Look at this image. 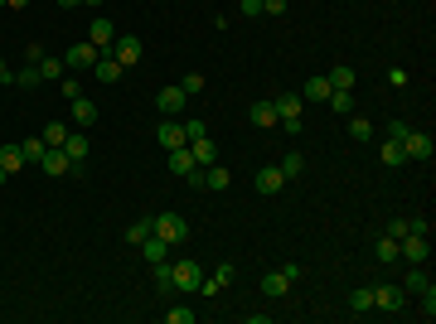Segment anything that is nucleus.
I'll return each mask as SVG.
<instances>
[{"mask_svg": "<svg viewBox=\"0 0 436 324\" xmlns=\"http://www.w3.org/2000/svg\"><path fill=\"white\" fill-rule=\"evenodd\" d=\"M272 107H276V126H286L291 135L305 126V102H300V92H281Z\"/></svg>", "mask_w": 436, "mask_h": 324, "instance_id": "f257e3e1", "label": "nucleus"}, {"mask_svg": "<svg viewBox=\"0 0 436 324\" xmlns=\"http://www.w3.org/2000/svg\"><path fill=\"white\" fill-rule=\"evenodd\" d=\"M427 257H432V242H427L422 233L398 238V262H408V267H427Z\"/></svg>", "mask_w": 436, "mask_h": 324, "instance_id": "f03ea898", "label": "nucleus"}, {"mask_svg": "<svg viewBox=\"0 0 436 324\" xmlns=\"http://www.w3.org/2000/svg\"><path fill=\"white\" fill-rule=\"evenodd\" d=\"M151 223H156V238H165L170 247L190 238V223H185V213H156Z\"/></svg>", "mask_w": 436, "mask_h": 324, "instance_id": "7ed1b4c3", "label": "nucleus"}, {"mask_svg": "<svg viewBox=\"0 0 436 324\" xmlns=\"http://www.w3.org/2000/svg\"><path fill=\"white\" fill-rule=\"evenodd\" d=\"M185 107H190V97H185L180 82H170V87L156 92V111H160V116H185Z\"/></svg>", "mask_w": 436, "mask_h": 324, "instance_id": "20e7f679", "label": "nucleus"}, {"mask_svg": "<svg viewBox=\"0 0 436 324\" xmlns=\"http://www.w3.org/2000/svg\"><path fill=\"white\" fill-rule=\"evenodd\" d=\"M156 145H160V150H180V145H190V140H185V126H180V116H165L160 126H156Z\"/></svg>", "mask_w": 436, "mask_h": 324, "instance_id": "39448f33", "label": "nucleus"}, {"mask_svg": "<svg viewBox=\"0 0 436 324\" xmlns=\"http://www.w3.org/2000/svg\"><path fill=\"white\" fill-rule=\"evenodd\" d=\"M170 276H175V291H199L204 267L199 262H170Z\"/></svg>", "mask_w": 436, "mask_h": 324, "instance_id": "423d86ee", "label": "nucleus"}, {"mask_svg": "<svg viewBox=\"0 0 436 324\" xmlns=\"http://www.w3.org/2000/svg\"><path fill=\"white\" fill-rule=\"evenodd\" d=\"M92 63H97V49H92L87 39H78V44L63 54V68H73V73H92Z\"/></svg>", "mask_w": 436, "mask_h": 324, "instance_id": "0eeeda50", "label": "nucleus"}, {"mask_svg": "<svg viewBox=\"0 0 436 324\" xmlns=\"http://www.w3.org/2000/svg\"><path fill=\"white\" fill-rule=\"evenodd\" d=\"M111 39H116V25H111L107 15H97V20L87 25V44H92L97 54H107V49H111Z\"/></svg>", "mask_w": 436, "mask_h": 324, "instance_id": "6e6552de", "label": "nucleus"}, {"mask_svg": "<svg viewBox=\"0 0 436 324\" xmlns=\"http://www.w3.org/2000/svg\"><path fill=\"white\" fill-rule=\"evenodd\" d=\"M111 54H116V63H121V68H136V63H141V39H131V34L111 39Z\"/></svg>", "mask_w": 436, "mask_h": 324, "instance_id": "1a4fd4ad", "label": "nucleus"}, {"mask_svg": "<svg viewBox=\"0 0 436 324\" xmlns=\"http://www.w3.org/2000/svg\"><path fill=\"white\" fill-rule=\"evenodd\" d=\"M403 150H408V160H432L436 145H432V135H427V131H408V135H403Z\"/></svg>", "mask_w": 436, "mask_h": 324, "instance_id": "9d476101", "label": "nucleus"}, {"mask_svg": "<svg viewBox=\"0 0 436 324\" xmlns=\"http://www.w3.org/2000/svg\"><path fill=\"white\" fill-rule=\"evenodd\" d=\"M39 169H44L49 179H63V174H73V160H68L63 150H44V155H39Z\"/></svg>", "mask_w": 436, "mask_h": 324, "instance_id": "9b49d317", "label": "nucleus"}, {"mask_svg": "<svg viewBox=\"0 0 436 324\" xmlns=\"http://www.w3.org/2000/svg\"><path fill=\"white\" fill-rule=\"evenodd\" d=\"M121 73H126V68H121V63H116V54H97V63H92V78L97 82H121Z\"/></svg>", "mask_w": 436, "mask_h": 324, "instance_id": "f8f14e48", "label": "nucleus"}, {"mask_svg": "<svg viewBox=\"0 0 436 324\" xmlns=\"http://www.w3.org/2000/svg\"><path fill=\"white\" fill-rule=\"evenodd\" d=\"M165 155H170V174H175V179H190L194 169H199L190 145H180V150H165Z\"/></svg>", "mask_w": 436, "mask_h": 324, "instance_id": "ddd939ff", "label": "nucleus"}, {"mask_svg": "<svg viewBox=\"0 0 436 324\" xmlns=\"http://www.w3.org/2000/svg\"><path fill=\"white\" fill-rule=\"evenodd\" d=\"M223 286H233V267H228V262L214 267V276H204V281H199V296H218Z\"/></svg>", "mask_w": 436, "mask_h": 324, "instance_id": "4468645a", "label": "nucleus"}, {"mask_svg": "<svg viewBox=\"0 0 436 324\" xmlns=\"http://www.w3.org/2000/svg\"><path fill=\"white\" fill-rule=\"evenodd\" d=\"M403 286H374V310H403Z\"/></svg>", "mask_w": 436, "mask_h": 324, "instance_id": "2eb2a0df", "label": "nucleus"}, {"mask_svg": "<svg viewBox=\"0 0 436 324\" xmlns=\"http://www.w3.org/2000/svg\"><path fill=\"white\" fill-rule=\"evenodd\" d=\"M92 121H97V102H92V97H73V126L87 131Z\"/></svg>", "mask_w": 436, "mask_h": 324, "instance_id": "dca6fc26", "label": "nucleus"}, {"mask_svg": "<svg viewBox=\"0 0 436 324\" xmlns=\"http://www.w3.org/2000/svg\"><path fill=\"white\" fill-rule=\"evenodd\" d=\"M281 184H286V174H281L276 164H262V169H257V194H276Z\"/></svg>", "mask_w": 436, "mask_h": 324, "instance_id": "f3484780", "label": "nucleus"}, {"mask_svg": "<svg viewBox=\"0 0 436 324\" xmlns=\"http://www.w3.org/2000/svg\"><path fill=\"white\" fill-rule=\"evenodd\" d=\"M190 150H194V164L199 169H209V164H218V145L204 135V140H190Z\"/></svg>", "mask_w": 436, "mask_h": 324, "instance_id": "a211bd4d", "label": "nucleus"}, {"mask_svg": "<svg viewBox=\"0 0 436 324\" xmlns=\"http://www.w3.org/2000/svg\"><path fill=\"white\" fill-rule=\"evenodd\" d=\"M141 257H146L151 267H156V262H170V242H165V238H156V233H151V238L141 242Z\"/></svg>", "mask_w": 436, "mask_h": 324, "instance_id": "6ab92c4d", "label": "nucleus"}, {"mask_svg": "<svg viewBox=\"0 0 436 324\" xmlns=\"http://www.w3.org/2000/svg\"><path fill=\"white\" fill-rule=\"evenodd\" d=\"M63 155L73 160V169H82V155H87V135H82V131H68V140H63Z\"/></svg>", "mask_w": 436, "mask_h": 324, "instance_id": "aec40b11", "label": "nucleus"}, {"mask_svg": "<svg viewBox=\"0 0 436 324\" xmlns=\"http://www.w3.org/2000/svg\"><path fill=\"white\" fill-rule=\"evenodd\" d=\"M286 291H291V281H286V271L276 267V271H267V276H262V296H286Z\"/></svg>", "mask_w": 436, "mask_h": 324, "instance_id": "412c9836", "label": "nucleus"}, {"mask_svg": "<svg viewBox=\"0 0 436 324\" xmlns=\"http://www.w3.org/2000/svg\"><path fill=\"white\" fill-rule=\"evenodd\" d=\"M378 160L388 164V169H398V164H408V150H403V140H383V145H378Z\"/></svg>", "mask_w": 436, "mask_h": 324, "instance_id": "4be33fe9", "label": "nucleus"}, {"mask_svg": "<svg viewBox=\"0 0 436 324\" xmlns=\"http://www.w3.org/2000/svg\"><path fill=\"white\" fill-rule=\"evenodd\" d=\"M151 271H156V296H165V300L180 296V291H175V276H170V262H156Z\"/></svg>", "mask_w": 436, "mask_h": 324, "instance_id": "5701e85b", "label": "nucleus"}, {"mask_svg": "<svg viewBox=\"0 0 436 324\" xmlns=\"http://www.w3.org/2000/svg\"><path fill=\"white\" fill-rule=\"evenodd\" d=\"M25 150H20V145H0V169H5V174H15V169H25Z\"/></svg>", "mask_w": 436, "mask_h": 324, "instance_id": "b1692460", "label": "nucleus"}, {"mask_svg": "<svg viewBox=\"0 0 436 324\" xmlns=\"http://www.w3.org/2000/svg\"><path fill=\"white\" fill-rule=\"evenodd\" d=\"M247 121L267 131V126H276V107H272V102H252V111H247Z\"/></svg>", "mask_w": 436, "mask_h": 324, "instance_id": "393cba45", "label": "nucleus"}, {"mask_svg": "<svg viewBox=\"0 0 436 324\" xmlns=\"http://www.w3.org/2000/svg\"><path fill=\"white\" fill-rule=\"evenodd\" d=\"M276 169H281L286 179H300V174H305V155H300V150H286V155H281V164H276Z\"/></svg>", "mask_w": 436, "mask_h": 324, "instance_id": "a878e982", "label": "nucleus"}, {"mask_svg": "<svg viewBox=\"0 0 436 324\" xmlns=\"http://www.w3.org/2000/svg\"><path fill=\"white\" fill-rule=\"evenodd\" d=\"M349 310H354V315H369V310H374V286H354V291H349Z\"/></svg>", "mask_w": 436, "mask_h": 324, "instance_id": "bb28decb", "label": "nucleus"}, {"mask_svg": "<svg viewBox=\"0 0 436 324\" xmlns=\"http://www.w3.org/2000/svg\"><path fill=\"white\" fill-rule=\"evenodd\" d=\"M325 78H329V87H339V92H354V68H349V63H339V68H329Z\"/></svg>", "mask_w": 436, "mask_h": 324, "instance_id": "cd10ccee", "label": "nucleus"}, {"mask_svg": "<svg viewBox=\"0 0 436 324\" xmlns=\"http://www.w3.org/2000/svg\"><path fill=\"white\" fill-rule=\"evenodd\" d=\"M329 92H334L329 78H310V82H305V92H300V102H325Z\"/></svg>", "mask_w": 436, "mask_h": 324, "instance_id": "c85d7f7f", "label": "nucleus"}, {"mask_svg": "<svg viewBox=\"0 0 436 324\" xmlns=\"http://www.w3.org/2000/svg\"><path fill=\"white\" fill-rule=\"evenodd\" d=\"M151 233H156V223H151V218H136V223H131V228H126L121 238H126V242H131V247H141V242H146V238H151Z\"/></svg>", "mask_w": 436, "mask_h": 324, "instance_id": "c756f323", "label": "nucleus"}, {"mask_svg": "<svg viewBox=\"0 0 436 324\" xmlns=\"http://www.w3.org/2000/svg\"><path fill=\"white\" fill-rule=\"evenodd\" d=\"M228 184H233V174H228L223 164H209V169H204V189H228Z\"/></svg>", "mask_w": 436, "mask_h": 324, "instance_id": "7c9ffc66", "label": "nucleus"}, {"mask_svg": "<svg viewBox=\"0 0 436 324\" xmlns=\"http://www.w3.org/2000/svg\"><path fill=\"white\" fill-rule=\"evenodd\" d=\"M63 140H68V126H63V121H49V126H44V145H49V150H63Z\"/></svg>", "mask_w": 436, "mask_h": 324, "instance_id": "2f4dec72", "label": "nucleus"}, {"mask_svg": "<svg viewBox=\"0 0 436 324\" xmlns=\"http://www.w3.org/2000/svg\"><path fill=\"white\" fill-rule=\"evenodd\" d=\"M374 252H378L383 267H398V238H378V247H374Z\"/></svg>", "mask_w": 436, "mask_h": 324, "instance_id": "473e14b6", "label": "nucleus"}, {"mask_svg": "<svg viewBox=\"0 0 436 324\" xmlns=\"http://www.w3.org/2000/svg\"><path fill=\"white\" fill-rule=\"evenodd\" d=\"M180 126H185V140H204V135H209L204 116H180Z\"/></svg>", "mask_w": 436, "mask_h": 324, "instance_id": "72a5a7b5", "label": "nucleus"}, {"mask_svg": "<svg viewBox=\"0 0 436 324\" xmlns=\"http://www.w3.org/2000/svg\"><path fill=\"white\" fill-rule=\"evenodd\" d=\"M349 135H354V140H374V121H369V116H354V111H349Z\"/></svg>", "mask_w": 436, "mask_h": 324, "instance_id": "f704fd0d", "label": "nucleus"}, {"mask_svg": "<svg viewBox=\"0 0 436 324\" xmlns=\"http://www.w3.org/2000/svg\"><path fill=\"white\" fill-rule=\"evenodd\" d=\"M34 68H39V78H63V58H54V54H44Z\"/></svg>", "mask_w": 436, "mask_h": 324, "instance_id": "c9c22d12", "label": "nucleus"}, {"mask_svg": "<svg viewBox=\"0 0 436 324\" xmlns=\"http://www.w3.org/2000/svg\"><path fill=\"white\" fill-rule=\"evenodd\" d=\"M427 286H432V281H427V271H422V267H412V271H408V281H403V291H412V296H422Z\"/></svg>", "mask_w": 436, "mask_h": 324, "instance_id": "e433bc0d", "label": "nucleus"}, {"mask_svg": "<svg viewBox=\"0 0 436 324\" xmlns=\"http://www.w3.org/2000/svg\"><path fill=\"white\" fill-rule=\"evenodd\" d=\"M325 102H329V107H334V111H339V116H349V111H354V97H349V92H339V87L329 92Z\"/></svg>", "mask_w": 436, "mask_h": 324, "instance_id": "4c0bfd02", "label": "nucleus"}, {"mask_svg": "<svg viewBox=\"0 0 436 324\" xmlns=\"http://www.w3.org/2000/svg\"><path fill=\"white\" fill-rule=\"evenodd\" d=\"M20 150H25V160H29V164H39V155H44L49 145H44V135H29V140L20 145Z\"/></svg>", "mask_w": 436, "mask_h": 324, "instance_id": "58836bf2", "label": "nucleus"}, {"mask_svg": "<svg viewBox=\"0 0 436 324\" xmlns=\"http://www.w3.org/2000/svg\"><path fill=\"white\" fill-rule=\"evenodd\" d=\"M15 82H20V87H39V68H34V63H25V68H20V73H15Z\"/></svg>", "mask_w": 436, "mask_h": 324, "instance_id": "ea45409f", "label": "nucleus"}, {"mask_svg": "<svg viewBox=\"0 0 436 324\" xmlns=\"http://www.w3.org/2000/svg\"><path fill=\"white\" fill-rule=\"evenodd\" d=\"M165 320H170V324H194V310H185V305H170V310H165Z\"/></svg>", "mask_w": 436, "mask_h": 324, "instance_id": "a19ab883", "label": "nucleus"}, {"mask_svg": "<svg viewBox=\"0 0 436 324\" xmlns=\"http://www.w3.org/2000/svg\"><path fill=\"white\" fill-rule=\"evenodd\" d=\"M180 87H185V97H199V92H204V78H199V73H185Z\"/></svg>", "mask_w": 436, "mask_h": 324, "instance_id": "79ce46f5", "label": "nucleus"}, {"mask_svg": "<svg viewBox=\"0 0 436 324\" xmlns=\"http://www.w3.org/2000/svg\"><path fill=\"white\" fill-rule=\"evenodd\" d=\"M63 82V97H68V102H73V97H82V82L78 78H58Z\"/></svg>", "mask_w": 436, "mask_h": 324, "instance_id": "37998d69", "label": "nucleus"}, {"mask_svg": "<svg viewBox=\"0 0 436 324\" xmlns=\"http://www.w3.org/2000/svg\"><path fill=\"white\" fill-rule=\"evenodd\" d=\"M412 228H408V218H393V223H388V238H408Z\"/></svg>", "mask_w": 436, "mask_h": 324, "instance_id": "c03bdc74", "label": "nucleus"}, {"mask_svg": "<svg viewBox=\"0 0 436 324\" xmlns=\"http://www.w3.org/2000/svg\"><path fill=\"white\" fill-rule=\"evenodd\" d=\"M238 10H243L247 20H257V15H262V0H238Z\"/></svg>", "mask_w": 436, "mask_h": 324, "instance_id": "a18cd8bd", "label": "nucleus"}, {"mask_svg": "<svg viewBox=\"0 0 436 324\" xmlns=\"http://www.w3.org/2000/svg\"><path fill=\"white\" fill-rule=\"evenodd\" d=\"M408 131H412L408 121H388V140H403V135H408Z\"/></svg>", "mask_w": 436, "mask_h": 324, "instance_id": "49530a36", "label": "nucleus"}, {"mask_svg": "<svg viewBox=\"0 0 436 324\" xmlns=\"http://www.w3.org/2000/svg\"><path fill=\"white\" fill-rule=\"evenodd\" d=\"M422 310H427V320H432V315H436V291H432V286L422 291Z\"/></svg>", "mask_w": 436, "mask_h": 324, "instance_id": "de8ad7c7", "label": "nucleus"}, {"mask_svg": "<svg viewBox=\"0 0 436 324\" xmlns=\"http://www.w3.org/2000/svg\"><path fill=\"white\" fill-rule=\"evenodd\" d=\"M262 15H286V0H262Z\"/></svg>", "mask_w": 436, "mask_h": 324, "instance_id": "09e8293b", "label": "nucleus"}, {"mask_svg": "<svg viewBox=\"0 0 436 324\" xmlns=\"http://www.w3.org/2000/svg\"><path fill=\"white\" fill-rule=\"evenodd\" d=\"M388 82H393V87H408V68H388Z\"/></svg>", "mask_w": 436, "mask_h": 324, "instance_id": "8fccbe9b", "label": "nucleus"}, {"mask_svg": "<svg viewBox=\"0 0 436 324\" xmlns=\"http://www.w3.org/2000/svg\"><path fill=\"white\" fill-rule=\"evenodd\" d=\"M5 82H15V73H10V63L0 58V87H5Z\"/></svg>", "mask_w": 436, "mask_h": 324, "instance_id": "3c124183", "label": "nucleus"}, {"mask_svg": "<svg viewBox=\"0 0 436 324\" xmlns=\"http://www.w3.org/2000/svg\"><path fill=\"white\" fill-rule=\"evenodd\" d=\"M58 5H63V10H78V5H82V0H58Z\"/></svg>", "mask_w": 436, "mask_h": 324, "instance_id": "603ef678", "label": "nucleus"}, {"mask_svg": "<svg viewBox=\"0 0 436 324\" xmlns=\"http://www.w3.org/2000/svg\"><path fill=\"white\" fill-rule=\"evenodd\" d=\"M5 5H10V10H25V5H29V0H5Z\"/></svg>", "mask_w": 436, "mask_h": 324, "instance_id": "864d4df0", "label": "nucleus"}, {"mask_svg": "<svg viewBox=\"0 0 436 324\" xmlns=\"http://www.w3.org/2000/svg\"><path fill=\"white\" fill-rule=\"evenodd\" d=\"M5 179H10V174H5V169H0V184H5Z\"/></svg>", "mask_w": 436, "mask_h": 324, "instance_id": "5fc2aeb1", "label": "nucleus"}, {"mask_svg": "<svg viewBox=\"0 0 436 324\" xmlns=\"http://www.w3.org/2000/svg\"><path fill=\"white\" fill-rule=\"evenodd\" d=\"M82 5H102V0H82Z\"/></svg>", "mask_w": 436, "mask_h": 324, "instance_id": "6e6d98bb", "label": "nucleus"}]
</instances>
